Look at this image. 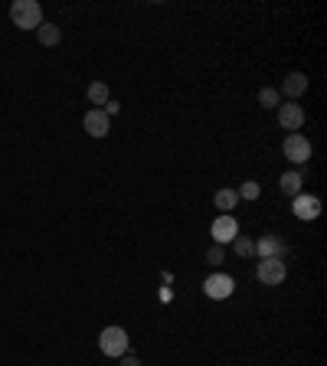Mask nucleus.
<instances>
[{
	"instance_id": "19",
	"label": "nucleus",
	"mask_w": 327,
	"mask_h": 366,
	"mask_svg": "<svg viewBox=\"0 0 327 366\" xmlns=\"http://www.w3.org/2000/svg\"><path fill=\"white\" fill-rule=\"evenodd\" d=\"M223 259H226V246H216V242H213V246L207 249V262L209 265H223Z\"/></svg>"
},
{
	"instance_id": "15",
	"label": "nucleus",
	"mask_w": 327,
	"mask_h": 366,
	"mask_svg": "<svg viewBox=\"0 0 327 366\" xmlns=\"http://www.w3.org/2000/svg\"><path fill=\"white\" fill-rule=\"evenodd\" d=\"M233 252H236L239 259H255V239L236 235V239H233Z\"/></svg>"
},
{
	"instance_id": "14",
	"label": "nucleus",
	"mask_w": 327,
	"mask_h": 366,
	"mask_svg": "<svg viewBox=\"0 0 327 366\" xmlns=\"http://www.w3.org/2000/svg\"><path fill=\"white\" fill-rule=\"evenodd\" d=\"M213 203H216V209H223V213H229V209H236L239 193L233 190V187H226V190H216V196H213Z\"/></svg>"
},
{
	"instance_id": "6",
	"label": "nucleus",
	"mask_w": 327,
	"mask_h": 366,
	"mask_svg": "<svg viewBox=\"0 0 327 366\" xmlns=\"http://www.w3.org/2000/svg\"><path fill=\"white\" fill-rule=\"evenodd\" d=\"M282 151L291 164H308V157H311V141H308L304 134H288Z\"/></svg>"
},
{
	"instance_id": "17",
	"label": "nucleus",
	"mask_w": 327,
	"mask_h": 366,
	"mask_svg": "<svg viewBox=\"0 0 327 366\" xmlns=\"http://www.w3.org/2000/svg\"><path fill=\"white\" fill-rule=\"evenodd\" d=\"M259 105H262V108H278V105H282L278 88H272V86H262V88H259Z\"/></svg>"
},
{
	"instance_id": "12",
	"label": "nucleus",
	"mask_w": 327,
	"mask_h": 366,
	"mask_svg": "<svg viewBox=\"0 0 327 366\" xmlns=\"http://www.w3.org/2000/svg\"><path fill=\"white\" fill-rule=\"evenodd\" d=\"M301 183H304L301 174H298V170H288V174H282V180H278V190H282L285 196H291V200H295L298 193H301Z\"/></svg>"
},
{
	"instance_id": "16",
	"label": "nucleus",
	"mask_w": 327,
	"mask_h": 366,
	"mask_svg": "<svg viewBox=\"0 0 327 366\" xmlns=\"http://www.w3.org/2000/svg\"><path fill=\"white\" fill-rule=\"evenodd\" d=\"M108 99H112L108 86H105V82H92V86H89V102L95 105V108H102V105L108 102Z\"/></svg>"
},
{
	"instance_id": "18",
	"label": "nucleus",
	"mask_w": 327,
	"mask_h": 366,
	"mask_svg": "<svg viewBox=\"0 0 327 366\" xmlns=\"http://www.w3.org/2000/svg\"><path fill=\"white\" fill-rule=\"evenodd\" d=\"M236 193H239V200H259L262 187H259V180H246V183H242Z\"/></svg>"
},
{
	"instance_id": "7",
	"label": "nucleus",
	"mask_w": 327,
	"mask_h": 366,
	"mask_svg": "<svg viewBox=\"0 0 327 366\" xmlns=\"http://www.w3.org/2000/svg\"><path fill=\"white\" fill-rule=\"evenodd\" d=\"M209 233H213V242H216V246H226V242H233L239 235V222L233 220V213H223V216H216Z\"/></svg>"
},
{
	"instance_id": "4",
	"label": "nucleus",
	"mask_w": 327,
	"mask_h": 366,
	"mask_svg": "<svg viewBox=\"0 0 327 366\" xmlns=\"http://www.w3.org/2000/svg\"><path fill=\"white\" fill-rule=\"evenodd\" d=\"M278 112V125H282V131H288V134H298L301 131V125H304V108L301 105H295V102H285V105H278L275 108Z\"/></svg>"
},
{
	"instance_id": "13",
	"label": "nucleus",
	"mask_w": 327,
	"mask_h": 366,
	"mask_svg": "<svg viewBox=\"0 0 327 366\" xmlns=\"http://www.w3.org/2000/svg\"><path fill=\"white\" fill-rule=\"evenodd\" d=\"M36 40L43 46H60L62 29L56 27V23H40V27H36Z\"/></svg>"
},
{
	"instance_id": "1",
	"label": "nucleus",
	"mask_w": 327,
	"mask_h": 366,
	"mask_svg": "<svg viewBox=\"0 0 327 366\" xmlns=\"http://www.w3.org/2000/svg\"><path fill=\"white\" fill-rule=\"evenodd\" d=\"M10 20L20 29H36L43 23V7L36 0H14L10 3Z\"/></svg>"
},
{
	"instance_id": "3",
	"label": "nucleus",
	"mask_w": 327,
	"mask_h": 366,
	"mask_svg": "<svg viewBox=\"0 0 327 366\" xmlns=\"http://www.w3.org/2000/svg\"><path fill=\"white\" fill-rule=\"evenodd\" d=\"M285 275H288V265L282 259H259V268H255V278L268 285V288H275V285H282Z\"/></svg>"
},
{
	"instance_id": "9",
	"label": "nucleus",
	"mask_w": 327,
	"mask_h": 366,
	"mask_svg": "<svg viewBox=\"0 0 327 366\" xmlns=\"http://www.w3.org/2000/svg\"><path fill=\"white\" fill-rule=\"evenodd\" d=\"M291 209H295L298 220H317V216H321V200L311 196V193H298Z\"/></svg>"
},
{
	"instance_id": "5",
	"label": "nucleus",
	"mask_w": 327,
	"mask_h": 366,
	"mask_svg": "<svg viewBox=\"0 0 327 366\" xmlns=\"http://www.w3.org/2000/svg\"><path fill=\"white\" fill-rule=\"evenodd\" d=\"M233 291H236V281L229 278V275H223V272H213V275L203 281V294L213 298V301H223V298H229Z\"/></svg>"
},
{
	"instance_id": "10",
	"label": "nucleus",
	"mask_w": 327,
	"mask_h": 366,
	"mask_svg": "<svg viewBox=\"0 0 327 366\" xmlns=\"http://www.w3.org/2000/svg\"><path fill=\"white\" fill-rule=\"evenodd\" d=\"M304 92H308V75L304 73H288L285 75V82H282V92H278V95H285V99H288V102H295L298 95H304Z\"/></svg>"
},
{
	"instance_id": "20",
	"label": "nucleus",
	"mask_w": 327,
	"mask_h": 366,
	"mask_svg": "<svg viewBox=\"0 0 327 366\" xmlns=\"http://www.w3.org/2000/svg\"><path fill=\"white\" fill-rule=\"evenodd\" d=\"M121 366H141V360H138L134 353H125V356H121Z\"/></svg>"
},
{
	"instance_id": "2",
	"label": "nucleus",
	"mask_w": 327,
	"mask_h": 366,
	"mask_svg": "<svg viewBox=\"0 0 327 366\" xmlns=\"http://www.w3.org/2000/svg\"><path fill=\"white\" fill-rule=\"evenodd\" d=\"M99 350H102L105 356L121 360V356L128 353V330H125V327H105L102 334H99Z\"/></svg>"
},
{
	"instance_id": "8",
	"label": "nucleus",
	"mask_w": 327,
	"mask_h": 366,
	"mask_svg": "<svg viewBox=\"0 0 327 366\" xmlns=\"http://www.w3.org/2000/svg\"><path fill=\"white\" fill-rule=\"evenodd\" d=\"M82 125H86V134H89V138H108V131H112V118L105 115L102 108H92V112H86Z\"/></svg>"
},
{
	"instance_id": "11",
	"label": "nucleus",
	"mask_w": 327,
	"mask_h": 366,
	"mask_svg": "<svg viewBox=\"0 0 327 366\" xmlns=\"http://www.w3.org/2000/svg\"><path fill=\"white\" fill-rule=\"evenodd\" d=\"M255 255H259V259H282L285 242L278 235H262V239L255 242Z\"/></svg>"
}]
</instances>
